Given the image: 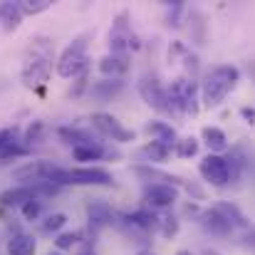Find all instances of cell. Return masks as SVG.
Returning <instances> with one entry per match:
<instances>
[{
  "label": "cell",
  "mask_w": 255,
  "mask_h": 255,
  "mask_svg": "<svg viewBox=\"0 0 255 255\" xmlns=\"http://www.w3.org/2000/svg\"><path fill=\"white\" fill-rule=\"evenodd\" d=\"M89 122H92V127H94L99 134L109 136L112 141H134V131H131V129H124V127L119 124V119L112 117V114H107V112H94V114L89 117Z\"/></svg>",
  "instance_id": "3957f363"
},
{
  "label": "cell",
  "mask_w": 255,
  "mask_h": 255,
  "mask_svg": "<svg viewBox=\"0 0 255 255\" xmlns=\"http://www.w3.org/2000/svg\"><path fill=\"white\" fill-rule=\"evenodd\" d=\"M127 223H131L134 228H141V231H154L159 228V218L151 213V211H134L127 216Z\"/></svg>",
  "instance_id": "9a60e30c"
},
{
  "label": "cell",
  "mask_w": 255,
  "mask_h": 255,
  "mask_svg": "<svg viewBox=\"0 0 255 255\" xmlns=\"http://www.w3.org/2000/svg\"><path fill=\"white\" fill-rule=\"evenodd\" d=\"M159 226H161V233L166 238L176 236V231H178V221L176 218H159Z\"/></svg>",
  "instance_id": "4316f807"
},
{
  "label": "cell",
  "mask_w": 255,
  "mask_h": 255,
  "mask_svg": "<svg viewBox=\"0 0 255 255\" xmlns=\"http://www.w3.org/2000/svg\"><path fill=\"white\" fill-rule=\"evenodd\" d=\"M17 7H20V12L22 15H37V12H42V10H47L50 7V2L47 0H37V2H17Z\"/></svg>",
  "instance_id": "7402d4cb"
},
{
  "label": "cell",
  "mask_w": 255,
  "mask_h": 255,
  "mask_svg": "<svg viewBox=\"0 0 255 255\" xmlns=\"http://www.w3.org/2000/svg\"><path fill=\"white\" fill-rule=\"evenodd\" d=\"M201 218H203V226H206V228H208L211 233L226 236V233H231V231H233V226H231V223H228V221H226V218H223V216H221V213L216 211V208L206 211V213H203Z\"/></svg>",
  "instance_id": "8fae6325"
},
{
  "label": "cell",
  "mask_w": 255,
  "mask_h": 255,
  "mask_svg": "<svg viewBox=\"0 0 255 255\" xmlns=\"http://www.w3.org/2000/svg\"><path fill=\"white\" fill-rule=\"evenodd\" d=\"M243 117L253 122V119H255V112H253V109H248V107H246V109H243Z\"/></svg>",
  "instance_id": "f1b7e54d"
},
{
  "label": "cell",
  "mask_w": 255,
  "mask_h": 255,
  "mask_svg": "<svg viewBox=\"0 0 255 255\" xmlns=\"http://www.w3.org/2000/svg\"><path fill=\"white\" fill-rule=\"evenodd\" d=\"M42 129H45V124H42V122H32V124H30V129H27V134H25V141H27V144L40 141V139H42Z\"/></svg>",
  "instance_id": "484cf974"
},
{
  "label": "cell",
  "mask_w": 255,
  "mask_h": 255,
  "mask_svg": "<svg viewBox=\"0 0 255 255\" xmlns=\"http://www.w3.org/2000/svg\"><path fill=\"white\" fill-rule=\"evenodd\" d=\"M169 146L166 144H161V141H151V144H146L144 149H141V154L149 159V161H156V164H164L166 159H169Z\"/></svg>",
  "instance_id": "ac0fdd59"
},
{
  "label": "cell",
  "mask_w": 255,
  "mask_h": 255,
  "mask_svg": "<svg viewBox=\"0 0 255 255\" xmlns=\"http://www.w3.org/2000/svg\"><path fill=\"white\" fill-rule=\"evenodd\" d=\"M15 134H17V129H15V127H12V129H2V131H0V151H2L10 141H15Z\"/></svg>",
  "instance_id": "83f0119b"
},
{
  "label": "cell",
  "mask_w": 255,
  "mask_h": 255,
  "mask_svg": "<svg viewBox=\"0 0 255 255\" xmlns=\"http://www.w3.org/2000/svg\"><path fill=\"white\" fill-rule=\"evenodd\" d=\"M201 176L208 181V183H213V186H226L228 181H231V166H228V159H223V156H218V154H208L203 161H201Z\"/></svg>",
  "instance_id": "8992f818"
},
{
  "label": "cell",
  "mask_w": 255,
  "mask_h": 255,
  "mask_svg": "<svg viewBox=\"0 0 255 255\" xmlns=\"http://www.w3.org/2000/svg\"><path fill=\"white\" fill-rule=\"evenodd\" d=\"M65 223H67V216H65V213H50L42 228H45L47 233H55V231H60Z\"/></svg>",
  "instance_id": "603a6c76"
},
{
  "label": "cell",
  "mask_w": 255,
  "mask_h": 255,
  "mask_svg": "<svg viewBox=\"0 0 255 255\" xmlns=\"http://www.w3.org/2000/svg\"><path fill=\"white\" fill-rule=\"evenodd\" d=\"M99 70H102V75H107V77H122L127 70H129V62H127V57H119V55H107V57H102L99 60Z\"/></svg>",
  "instance_id": "30bf717a"
},
{
  "label": "cell",
  "mask_w": 255,
  "mask_h": 255,
  "mask_svg": "<svg viewBox=\"0 0 255 255\" xmlns=\"http://www.w3.org/2000/svg\"><path fill=\"white\" fill-rule=\"evenodd\" d=\"M7 251L10 255H35L37 246H35V238L32 236H25V233H17L7 241Z\"/></svg>",
  "instance_id": "7c38bea8"
},
{
  "label": "cell",
  "mask_w": 255,
  "mask_h": 255,
  "mask_svg": "<svg viewBox=\"0 0 255 255\" xmlns=\"http://www.w3.org/2000/svg\"><path fill=\"white\" fill-rule=\"evenodd\" d=\"M87 35H80V37H75L65 50H62V55H60V60H57V75L60 77H77L82 70L87 67Z\"/></svg>",
  "instance_id": "7a4b0ae2"
},
{
  "label": "cell",
  "mask_w": 255,
  "mask_h": 255,
  "mask_svg": "<svg viewBox=\"0 0 255 255\" xmlns=\"http://www.w3.org/2000/svg\"><path fill=\"white\" fill-rule=\"evenodd\" d=\"M139 94H141V99L151 107V109H156V112H164V114H171L169 109V92L161 87V82L156 80V77H141L139 80Z\"/></svg>",
  "instance_id": "277c9868"
},
{
  "label": "cell",
  "mask_w": 255,
  "mask_h": 255,
  "mask_svg": "<svg viewBox=\"0 0 255 255\" xmlns=\"http://www.w3.org/2000/svg\"><path fill=\"white\" fill-rule=\"evenodd\" d=\"M141 255H149V253H141Z\"/></svg>",
  "instance_id": "836d02e7"
},
{
  "label": "cell",
  "mask_w": 255,
  "mask_h": 255,
  "mask_svg": "<svg viewBox=\"0 0 255 255\" xmlns=\"http://www.w3.org/2000/svg\"><path fill=\"white\" fill-rule=\"evenodd\" d=\"M201 136H203V141L208 144V149H213V151H223V149L228 146V139H226V134H223L218 127H206V129L201 131Z\"/></svg>",
  "instance_id": "2e32d148"
},
{
  "label": "cell",
  "mask_w": 255,
  "mask_h": 255,
  "mask_svg": "<svg viewBox=\"0 0 255 255\" xmlns=\"http://www.w3.org/2000/svg\"><path fill=\"white\" fill-rule=\"evenodd\" d=\"M75 243H80V233H77V231H72V233H60L57 241H55V246H57L60 251H67V248H72Z\"/></svg>",
  "instance_id": "d4e9b609"
},
{
  "label": "cell",
  "mask_w": 255,
  "mask_h": 255,
  "mask_svg": "<svg viewBox=\"0 0 255 255\" xmlns=\"http://www.w3.org/2000/svg\"><path fill=\"white\" fill-rule=\"evenodd\" d=\"M20 208H22V216H25V221H35V218L40 216V211H42V203H40L37 198H32V201L22 203Z\"/></svg>",
  "instance_id": "cb8c5ba5"
},
{
  "label": "cell",
  "mask_w": 255,
  "mask_h": 255,
  "mask_svg": "<svg viewBox=\"0 0 255 255\" xmlns=\"http://www.w3.org/2000/svg\"><path fill=\"white\" fill-rule=\"evenodd\" d=\"M203 255H221L218 251H211V248H203Z\"/></svg>",
  "instance_id": "f546056e"
},
{
  "label": "cell",
  "mask_w": 255,
  "mask_h": 255,
  "mask_svg": "<svg viewBox=\"0 0 255 255\" xmlns=\"http://www.w3.org/2000/svg\"><path fill=\"white\" fill-rule=\"evenodd\" d=\"M146 131H149V134H154V136H156V141L166 144L169 149L176 144V131H173V127H169L166 122H149V124H146Z\"/></svg>",
  "instance_id": "5bb4252c"
},
{
  "label": "cell",
  "mask_w": 255,
  "mask_h": 255,
  "mask_svg": "<svg viewBox=\"0 0 255 255\" xmlns=\"http://www.w3.org/2000/svg\"><path fill=\"white\" fill-rule=\"evenodd\" d=\"M77 255H94V251H92V248H85V251H80Z\"/></svg>",
  "instance_id": "4dcf8cb0"
},
{
  "label": "cell",
  "mask_w": 255,
  "mask_h": 255,
  "mask_svg": "<svg viewBox=\"0 0 255 255\" xmlns=\"http://www.w3.org/2000/svg\"><path fill=\"white\" fill-rule=\"evenodd\" d=\"M238 77H241V72L233 65H218V67H213L203 77V82H201L203 104L206 107H218L228 97V92L238 85Z\"/></svg>",
  "instance_id": "6da1fadb"
},
{
  "label": "cell",
  "mask_w": 255,
  "mask_h": 255,
  "mask_svg": "<svg viewBox=\"0 0 255 255\" xmlns=\"http://www.w3.org/2000/svg\"><path fill=\"white\" fill-rule=\"evenodd\" d=\"M75 161H97L104 156V149L99 144H85V146H72Z\"/></svg>",
  "instance_id": "e0dca14e"
},
{
  "label": "cell",
  "mask_w": 255,
  "mask_h": 255,
  "mask_svg": "<svg viewBox=\"0 0 255 255\" xmlns=\"http://www.w3.org/2000/svg\"><path fill=\"white\" fill-rule=\"evenodd\" d=\"M67 183L72 186H112L114 178L104 169H72L67 171Z\"/></svg>",
  "instance_id": "52a82bcc"
},
{
  "label": "cell",
  "mask_w": 255,
  "mask_h": 255,
  "mask_svg": "<svg viewBox=\"0 0 255 255\" xmlns=\"http://www.w3.org/2000/svg\"><path fill=\"white\" fill-rule=\"evenodd\" d=\"M119 89H122V82H119V80H104V82H94V85H92V94L99 97V99H109V97H114Z\"/></svg>",
  "instance_id": "ffe728a7"
},
{
  "label": "cell",
  "mask_w": 255,
  "mask_h": 255,
  "mask_svg": "<svg viewBox=\"0 0 255 255\" xmlns=\"http://www.w3.org/2000/svg\"><path fill=\"white\" fill-rule=\"evenodd\" d=\"M213 208H216L233 228H236V226H241V228H248V226H251V221H248V218L241 213V208L233 206V203H218V206H213Z\"/></svg>",
  "instance_id": "4fadbf2b"
},
{
  "label": "cell",
  "mask_w": 255,
  "mask_h": 255,
  "mask_svg": "<svg viewBox=\"0 0 255 255\" xmlns=\"http://www.w3.org/2000/svg\"><path fill=\"white\" fill-rule=\"evenodd\" d=\"M47 77H50V55L32 50V57L25 60V67H22V82L27 87H35L42 85Z\"/></svg>",
  "instance_id": "5b68a950"
},
{
  "label": "cell",
  "mask_w": 255,
  "mask_h": 255,
  "mask_svg": "<svg viewBox=\"0 0 255 255\" xmlns=\"http://www.w3.org/2000/svg\"><path fill=\"white\" fill-rule=\"evenodd\" d=\"M0 17L5 20V27H7V30H12V27H17V25H20L22 12H20L17 2H2V5H0Z\"/></svg>",
  "instance_id": "d6986e66"
},
{
  "label": "cell",
  "mask_w": 255,
  "mask_h": 255,
  "mask_svg": "<svg viewBox=\"0 0 255 255\" xmlns=\"http://www.w3.org/2000/svg\"><path fill=\"white\" fill-rule=\"evenodd\" d=\"M173 149H176V154H178L181 159H188V156H196V151H198V141H196L193 136H186V139L176 141Z\"/></svg>",
  "instance_id": "44dd1931"
},
{
  "label": "cell",
  "mask_w": 255,
  "mask_h": 255,
  "mask_svg": "<svg viewBox=\"0 0 255 255\" xmlns=\"http://www.w3.org/2000/svg\"><path fill=\"white\" fill-rule=\"evenodd\" d=\"M87 218H89V228H92V231H99V228H104V226L112 223L114 213H112L109 203H104V201H94V203L87 206Z\"/></svg>",
  "instance_id": "9c48e42d"
},
{
  "label": "cell",
  "mask_w": 255,
  "mask_h": 255,
  "mask_svg": "<svg viewBox=\"0 0 255 255\" xmlns=\"http://www.w3.org/2000/svg\"><path fill=\"white\" fill-rule=\"evenodd\" d=\"M176 255H193V253H191V251H178Z\"/></svg>",
  "instance_id": "1f68e13d"
},
{
  "label": "cell",
  "mask_w": 255,
  "mask_h": 255,
  "mask_svg": "<svg viewBox=\"0 0 255 255\" xmlns=\"http://www.w3.org/2000/svg\"><path fill=\"white\" fill-rule=\"evenodd\" d=\"M178 198V191L173 186H164V183H151L144 188V201L151 206V208H169L176 203Z\"/></svg>",
  "instance_id": "ba28073f"
},
{
  "label": "cell",
  "mask_w": 255,
  "mask_h": 255,
  "mask_svg": "<svg viewBox=\"0 0 255 255\" xmlns=\"http://www.w3.org/2000/svg\"><path fill=\"white\" fill-rule=\"evenodd\" d=\"M50 255H62V253H50Z\"/></svg>",
  "instance_id": "d6a6232c"
}]
</instances>
